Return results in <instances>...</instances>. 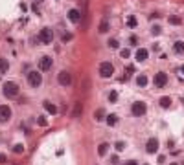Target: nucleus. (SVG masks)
<instances>
[{
    "label": "nucleus",
    "instance_id": "cd10ccee",
    "mask_svg": "<svg viewBox=\"0 0 184 165\" xmlns=\"http://www.w3.org/2000/svg\"><path fill=\"white\" fill-rule=\"evenodd\" d=\"M114 149H116L118 152H122V151L125 149V141H116V143H114Z\"/></svg>",
    "mask_w": 184,
    "mask_h": 165
},
{
    "label": "nucleus",
    "instance_id": "393cba45",
    "mask_svg": "<svg viewBox=\"0 0 184 165\" xmlns=\"http://www.w3.org/2000/svg\"><path fill=\"white\" fill-rule=\"evenodd\" d=\"M136 24H138L136 17H135V15H131V17L127 18V26H129V28H136Z\"/></svg>",
    "mask_w": 184,
    "mask_h": 165
},
{
    "label": "nucleus",
    "instance_id": "412c9836",
    "mask_svg": "<svg viewBox=\"0 0 184 165\" xmlns=\"http://www.w3.org/2000/svg\"><path fill=\"white\" fill-rule=\"evenodd\" d=\"M168 22H170V24H173V26H179V24L182 22V18H181V17H177V15H171V17L168 18Z\"/></svg>",
    "mask_w": 184,
    "mask_h": 165
},
{
    "label": "nucleus",
    "instance_id": "bb28decb",
    "mask_svg": "<svg viewBox=\"0 0 184 165\" xmlns=\"http://www.w3.org/2000/svg\"><path fill=\"white\" fill-rule=\"evenodd\" d=\"M37 125H39V127H46V125H48L46 118H44V116H39V118H37Z\"/></svg>",
    "mask_w": 184,
    "mask_h": 165
},
{
    "label": "nucleus",
    "instance_id": "9d476101",
    "mask_svg": "<svg viewBox=\"0 0 184 165\" xmlns=\"http://www.w3.org/2000/svg\"><path fill=\"white\" fill-rule=\"evenodd\" d=\"M159 151V140L157 138H149L147 143H146V152L147 154H155Z\"/></svg>",
    "mask_w": 184,
    "mask_h": 165
},
{
    "label": "nucleus",
    "instance_id": "20e7f679",
    "mask_svg": "<svg viewBox=\"0 0 184 165\" xmlns=\"http://www.w3.org/2000/svg\"><path fill=\"white\" fill-rule=\"evenodd\" d=\"M131 112H133L135 118H142V116H146V112H147V105H146L144 101H136V103H133Z\"/></svg>",
    "mask_w": 184,
    "mask_h": 165
},
{
    "label": "nucleus",
    "instance_id": "b1692460",
    "mask_svg": "<svg viewBox=\"0 0 184 165\" xmlns=\"http://www.w3.org/2000/svg\"><path fill=\"white\" fill-rule=\"evenodd\" d=\"M11 151H13L15 154H22V152H24V145H22V143H17V145L11 147Z\"/></svg>",
    "mask_w": 184,
    "mask_h": 165
},
{
    "label": "nucleus",
    "instance_id": "c85d7f7f",
    "mask_svg": "<svg viewBox=\"0 0 184 165\" xmlns=\"http://www.w3.org/2000/svg\"><path fill=\"white\" fill-rule=\"evenodd\" d=\"M109 101H111V103H116V101H118V92L112 90V92L109 94Z\"/></svg>",
    "mask_w": 184,
    "mask_h": 165
},
{
    "label": "nucleus",
    "instance_id": "4c0bfd02",
    "mask_svg": "<svg viewBox=\"0 0 184 165\" xmlns=\"http://www.w3.org/2000/svg\"><path fill=\"white\" fill-rule=\"evenodd\" d=\"M35 2H42V0H35Z\"/></svg>",
    "mask_w": 184,
    "mask_h": 165
},
{
    "label": "nucleus",
    "instance_id": "f257e3e1",
    "mask_svg": "<svg viewBox=\"0 0 184 165\" xmlns=\"http://www.w3.org/2000/svg\"><path fill=\"white\" fill-rule=\"evenodd\" d=\"M2 92H4V96H6V97L15 99V97H18L20 88H18V84H17L15 81H6V83H4V86H2Z\"/></svg>",
    "mask_w": 184,
    "mask_h": 165
},
{
    "label": "nucleus",
    "instance_id": "7c9ffc66",
    "mask_svg": "<svg viewBox=\"0 0 184 165\" xmlns=\"http://www.w3.org/2000/svg\"><path fill=\"white\" fill-rule=\"evenodd\" d=\"M120 55H122L123 59H129V55H131V51H129V50H122V51H120Z\"/></svg>",
    "mask_w": 184,
    "mask_h": 165
},
{
    "label": "nucleus",
    "instance_id": "4468645a",
    "mask_svg": "<svg viewBox=\"0 0 184 165\" xmlns=\"http://www.w3.org/2000/svg\"><path fill=\"white\" fill-rule=\"evenodd\" d=\"M44 110L48 112V114H57V107L53 105V103H50V101H44Z\"/></svg>",
    "mask_w": 184,
    "mask_h": 165
},
{
    "label": "nucleus",
    "instance_id": "dca6fc26",
    "mask_svg": "<svg viewBox=\"0 0 184 165\" xmlns=\"http://www.w3.org/2000/svg\"><path fill=\"white\" fill-rule=\"evenodd\" d=\"M7 70H9V62H7V59L0 57V75H2V73H6Z\"/></svg>",
    "mask_w": 184,
    "mask_h": 165
},
{
    "label": "nucleus",
    "instance_id": "aec40b11",
    "mask_svg": "<svg viewBox=\"0 0 184 165\" xmlns=\"http://www.w3.org/2000/svg\"><path fill=\"white\" fill-rule=\"evenodd\" d=\"M136 84H138V86H142V88H144V86H146V84H147V77H146V75H144V73H140V75H138V77H136Z\"/></svg>",
    "mask_w": 184,
    "mask_h": 165
},
{
    "label": "nucleus",
    "instance_id": "423d86ee",
    "mask_svg": "<svg viewBox=\"0 0 184 165\" xmlns=\"http://www.w3.org/2000/svg\"><path fill=\"white\" fill-rule=\"evenodd\" d=\"M153 84H155L157 88H164V86L168 84V73H166V72H157L155 77H153Z\"/></svg>",
    "mask_w": 184,
    "mask_h": 165
},
{
    "label": "nucleus",
    "instance_id": "5701e85b",
    "mask_svg": "<svg viewBox=\"0 0 184 165\" xmlns=\"http://www.w3.org/2000/svg\"><path fill=\"white\" fill-rule=\"evenodd\" d=\"M94 118H96V121H103V119H105V110H103V108H98L96 114H94Z\"/></svg>",
    "mask_w": 184,
    "mask_h": 165
},
{
    "label": "nucleus",
    "instance_id": "f8f14e48",
    "mask_svg": "<svg viewBox=\"0 0 184 165\" xmlns=\"http://www.w3.org/2000/svg\"><path fill=\"white\" fill-rule=\"evenodd\" d=\"M147 57H149V51H147L146 48H140V50H136V55H135V59H136L138 62H144Z\"/></svg>",
    "mask_w": 184,
    "mask_h": 165
},
{
    "label": "nucleus",
    "instance_id": "a878e982",
    "mask_svg": "<svg viewBox=\"0 0 184 165\" xmlns=\"http://www.w3.org/2000/svg\"><path fill=\"white\" fill-rule=\"evenodd\" d=\"M107 44H109V48H112V50H116V48L120 46V42H118L116 39H109V42H107Z\"/></svg>",
    "mask_w": 184,
    "mask_h": 165
},
{
    "label": "nucleus",
    "instance_id": "6e6552de",
    "mask_svg": "<svg viewBox=\"0 0 184 165\" xmlns=\"http://www.w3.org/2000/svg\"><path fill=\"white\" fill-rule=\"evenodd\" d=\"M52 66H53V59H52V57L42 55V57L39 59V70H41V72H48Z\"/></svg>",
    "mask_w": 184,
    "mask_h": 165
},
{
    "label": "nucleus",
    "instance_id": "473e14b6",
    "mask_svg": "<svg viewBox=\"0 0 184 165\" xmlns=\"http://www.w3.org/2000/svg\"><path fill=\"white\" fill-rule=\"evenodd\" d=\"M87 90H88V79L83 81V92H87Z\"/></svg>",
    "mask_w": 184,
    "mask_h": 165
},
{
    "label": "nucleus",
    "instance_id": "e433bc0d",
    "mask_svg": "<svg viewBox=\"0 0 184 165\" xmlns=\"http://www.w3.org/2000/svg\"><path fill=\"white\" fill-rule=\"evenodd\" d=\"M179 72H181V73H182V75H184V64H182V66H181V70H179Z\"/></svg>",
    "mask_w": 184,
    "mask_h": 165
},
{
    "label": "nucleus",
    "instance_id": "7ed1b4c3",
    "mask_svg": "<svg viewBox=\"0 0 184 165\" xmlns=\"http://www.w3.org/2000/svg\"><path fill=\"white\" fill-rule=\"evenodd\" d=\"M39 42L41 44H52V40H53V29L52 28H42L41 31H39Z\"/></svg>",
    "mask_w": 184,
    "mask_h": 165
},
{
    "label": "nucleus",
    "instance_id": "f3484780",
    "mask_svg": "<svg viewBox=\"0 0 184 165\" xmlns=\"http://www.w3.org/2000/svg\"><path fill=\"white\" fill-rule=\"evenodd\" d=\"M81 110H83V105L81 103H76L74 110H72V118H81Z\"/></svg>",
    "mask_w": 184,
    "mask_h": 165
},
{
    "label": "nucleus",
    "instance_id": "1a4fd4ad",
    "mask_svg": "<svg viewBox=\"0 0 184 165\" xmlns=\"http://www.w3.org/2000/svg\"><path fill=\"white\" fill-rule=\"evenodd\" d=\"M81 18H83V13H81V9H77V7H72V9L68 11V20H70L72 24H79V22H81Z\"/></svg>",
    "mask_w": 184,
    "mask_h": 165
},
{
    "label": "nucleus",
    "instance_id": "4be33fe9",
    "mask_svg": "<svg viewBox=\"0 0 184 165\" xmlns=\"http://www.w3.org/2000/svg\"><path fill=\"white\" fill-rule=\"evenodd\" d=\"M109 28H111V26H109V22H107V20H101V22H100V29H98V31H100V33H107V31H109Z\"/></svg>",
    "mask_w": 184,
    "mask_h": 165
},
{
    "label": "nucleus",
    "instance_id": "a211bd4d",
    "mask_svg": "<svg viewBox=\"0 0 184 165\" xmlns=\"http://www.w3.org/2000/svg\"><path fill=\"white\" fill-rule=\"evenodd\" d=\"M159 103H160L162 108H170V107H171V97H168V96H166V97H160Z\"/></svg>",
    "mask_w": 184,
    "mask_h": 165
},
{
    "label": "nucleus",
    "instance_id": "2eb2a0df",
    "mask_svg": "<svg viewBox=\"0 0 184 165\" xmlns=\"http://www.w3.org/2000/svg\"><path fill=\"white\" fill-rule=\"evenodd\" d=\"M109 147H111V145H109L107 141H105V143H100V147H98V154H100V156H105V154L109 152Z\"/></svg>",
    "mask_w": 184,
    "mask_h": 165
},
{
    "label": "nucleus",
    "instance_id": "ddd939ff",
    "mask_svg": "<svg viewBox=\"0 0 184 165\" xmlns=\"http://www.w3.org/2000/svg\"><path fill=\"white\" fill-rule=\"evenodd\" d=\"M173 51H175L177 55H184V42H182V40L173 42Z\"/></svg>",
    "mask_w": 184,
    "mask_h": 165
},
{
    "label": "nucleus",
    "instance_id": "72a5a7b5",
    "mask_svg": "<svg viewBox=\"0 0 184 165\" xmlns=\"http://www.w3.org/2000/svg\"><path fill=\"white\" fill-rule=\"evenodd\" d=\"M4 162H7V156H6V154H0V163H4Z\"/></svg>",
    "mask_w": 184,
    "mask_h": 165
},
{
    "label": "nucleus",
    "instance_id": "9b49d317",
    "mask_svg": "<svg viewBox=\"0 0 184 165\" xmlns=\"http://www.w3.org/2000/svg\"><path fill=\"white\" fill-rule=\"evenodd\" d=\"M11 119V108L7 105H2L0 107V123H7Z\"/></svg>",
    "mask_w": 184,
    "mask_h": 165
},
{
    "label": "nucleus",
    "instance_id": "0eeeda50",
    "mask_svg": "<svg viewBox=\"0 0 184 165\" xmlns=\"http://www.w3.org/2000/svg\"><path fill=\"white\" fill-rule=\"evenodd\" d=\"M57 83H59L61 86H70V84H72V73H70L68 70L59 72V75H57Z\"/></svg>",
    "mask_w": 184,
    "mask_h": 165
},
{
    "label": "nucleus",
    "instance_id": "2f4dec72",
    "mask_svg": "<svg viewBox=\"0 0 184 165\" xmlns=\"http://www.w3.org/2000/svg\"><path fill=\"white\" fill-rule=\"evenodd\" d=\"M129 42H131V44H133V46H135V44H136V42H138V39H136V37H135V35H133V37H129Z\"/></svg>",
    "mask_w": 184,
    "mask_h": 165
},
{
    "label": "nucleus",
    "instance_id": "6ab92c4d",
    "mask_svg": "<svg viewBox=\"0 0 184 165\" xmlns=\"http://www.w3.org/2000/svg\"><path fill=\"white\" fill-rule=\"evenodd\" d=\"M116 123H118V116H116V114H109V116H107V125H109V127H114Z\"/></svg>",
    "mask_w": 184,
    "mask_h": 165
},
{
    "label": "nucleus",
    "instance_id": "f704fd0d",
    "mask_svg": "<svg viewBox=\"0 0 184 165\" xmlns=\"http://www.w3.org/2000/svg\"><path fill=\"white\" fill-rule=\"evenodd\" d=\"M111 163H112V165L118 163V156H112V158H111Z\"/></svg>",
    "mask_w": 184,
    "mask_h": 165
},
{
    "label": "nucleus",
    "instance_id": "c756f323",
    "mask_svg": "<svg viewBox=\"0 0 184 165\" xmlns=\"http://www.w3.org/2000/svg\"><path fill=\"white\" fill-rule=\"evenodd\" d=\"M162 33V28L160 26H153L151 28V35H160Z\"/></svg>",
    "mask_w": 184,
    "mask_h": 165
},
{
    "label": "nucleus",
    "instance_id": "c9c22d12",
    "mask_svg": "<svg viewBox=\"0 0 184 165\" xmlns=\"http://www.w3.org/2000/svg\"><path fill=\"white\" fill-rule=\"evenodd\" d=\"M125 165H138L135 160H129V162H125Z\"/></svg>",
    "mask_w": 184,
    "mask_h": 165
},
{
    "label": "nucleus",
    "instance_id": "39448f33",
    "mask_svg": "<svg viewBox=\"0 0 184 165\" xmlns=\"http://www.w3.org/2000/svg\"><path fill=\"white\" fill-rule=\"evenodd\" d=\"M112 73H114V66H112V62L105 61V62L100 64V75H101V77L109 79V77H112Z\"/></svg>",
    "mask_w": 184,
    "mask_h": 165
},
{
    "label": "nucleus",
    "instance_id": "f03ea898",
    "mask_svg": "<svg viewBox=\"0 0 184 165\" xmlns=\"http://www.w3.org/2000/svg\"><path fill=\"white\" fill-rule=\"evenodd\" d=\"M26 81H28V84H29L31 88H39V86H41V83H42V75H41V72L31 70V72H28Z\"/></svg>",
    "mask_w": 184,
    "mask_h": 165
}]
</instances>
